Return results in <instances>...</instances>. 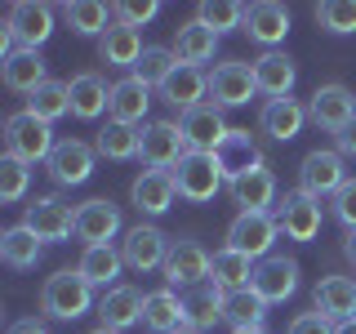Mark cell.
Returning a JSON list of instances; mask_svg holds the SVG:
<instances>
[{"label": "cell", "instance_id": "obj_1", "mask_svg": "<svg viewBox=\"0 0 356 334\" xmlns=\"http://www.w3.org/2000/svg\"><path fill=\"white\" fill-rule=\"evenodd\" d=\"M170 174H174L178 196L192 200V205H205V200H214L218 187L227 183V174H222V165H218L214 152H187Z\"/></svg>", "mask_w": 356, "mask_h": 334}, {"label": "cell", "instance_id": "obj_2", "mask_svg": "<svg viewBox=\"0 0 356 334\" xmlns=\"http://www.w3.org/2000/svg\"><path fill=\"white\" fill-rule=\"evenodd\" d=\"M89 285L81 272H72V267H63V272H54L49 281L40 285V312L54 321H76L85 317L89 303H94V294H89Z\"/></svg>", "mask_w": 356, "mask_h": 334}, {"label": "cell", "instance_id": "obj_3", "mask_svg": "<svg viewBox=\"0 0 356 334\" xmlns=\"http://www.w3.org/2000/svg\"><path fill=\"white\" fill-rule=\"evenodd\" d=\"M58 148L54 143V129L36 120L31 111H14L5 116V156H14L22 165H36V161H49V152Z\"/></svg>", "mask_w": 356, "mask_h": 334}, {"label": "cell", "instance_id": "obj_4", "mask_svg": "<svg viewBox=\"0 0 356 334\" xmlns=\"http://www.w3.org/2000/svg\"><path fill=\"white\" fill-rule=\"evenodd\" d=\"M138 156L147 170H174L187 156V138L178 129V120H147L138 134Z\"/></svg>", "mask_w": 356, "mask_h": 334}, {"label": "cell", "instance_id": "obj_5", "mask_svg": "<svg viewBox=\"0 0 356 334\" xmlns=\"http://www.w3.org/2000/svg\"><path fill=\"white\" fill-rule=\"evenodd\" d=\"M5 31L14 36L18 49H40V45L54 36V5H40V0H18V5H9Z\"/></svg>", "mask_w": 356, "mask_h": 334}, {"label": "cell", "instance_id": "obj_6", "mask_svg": "<svg viewBox=\"0 0 356 334\" xmlns=\"http://www.w3.org/2000/svg\"><path fill=\"white\" fill-rule=\"evenodd\" d=\"M307 120L316 129H325V134L339 138V134L356 120V94L348 85H321L316 94H312V103H307Z\"/></svg>", "mask_w": 356, "mask_h": 334}, {"label": "cell", "instance_id": "obj_7", "mask_svg": "<svg viewBox=\"0 0 356 334\" xmlns=\"http://www.w3.org/2000/svg\"><path fill=\"white\" fill-rule=\"evenodd\" d=\"M170 237H165L156 223H138V228L125 232V241H120V259H125V267H134V272H152V267H165V259H170Z\"/></svg>", "mask_w": 356, "mask_h": 334}, {"label": "cell", "instance_id": "obj_8", "mask_svg": "<svg viewBox=\"0 0 356 334\" xmlns=\"http://www.w3.org/2000/svg\"><path fill=\"white\" fill-rule=\"evenodd\" d=\"M343 183H348V174H343V156H339V152L316 148V152L303 156V165H298V192L312 196V200L334 196Z\"/></svg>", "mask_w": 356, "mask_h": 334}, {"label": "cell", "instance_id": "obj_9", "mask_svg": "<svg viewBox=\"0 0 356 334\" xmlns=\"http://www.w3.org/2000/svg\"><path fill=\"white\" fill-rule=\"evenodd\" d=\"M178 129H183V138H187V152H218L222 138L232 134L218 103H200L192 111H183V116H178Z\"/></svg>", "mask_w": 356, "mask_h": 334}, {"label": "cell", "instance_id": "obj_10", "mask_svg": "<svg viewBox=\"0 0 356 334\" xmlns=\"http://www.w3.org/2000/svg\"><path fill=\"white\" fill-rule=\"evenodd\" d=\"M209 263H214V254L205 250V245L196 241H174L170 259H165V281H170V289H196L209 281Z\"/></svg>", "mask_w": 356, "mask_h": 334}, {"label": "cell", "instance_id": "obj_11", "mask_svg": "<svg viewBox=\"0 0 356 334\" xmlns=\"http://www.w3.org/2000/svg\"><path fill=\"white\" fill-rule=\"evenodd\" d=\"M22 228H31L44 241H72L76 237V209L63 205L58 196H36L27 205V214H22Z\"/></svg>", "mask_w": 356, "mask_h": 334}, {"label": "cell", "instance_id": "obj_12", "mask_svg": "<svg viewBox=\"0 0 356 334\" xmlns=\"http://www.w3.org/2000/svg\"><path fill=\"white\" fill-rule=\"evenodd\" d=\"M250 289L263 299L267 308H272V303H285V299L298 289V263L285 259V254H267V259H259V267H254Z\"/></svg>", "mask_w": 356, "mask_h": 334}, {"label": "cell", "instance_id": "obj_13", "mask_svg": "<svg viewBox=\"0 0 356 334\" xmlns=\"http://www.w3.org/2000/svg\"><path fill=\"white\" fill-rule=\"evenodd\" d=\"M120 232V205L107 196H94L85 205H76V241L89 245H111V237Z\"/></svg>", "mask_w": 356, "mask_h": 334}, {"label": "cell", "instance_id": "obj_14", "mask_svg": "<svg viewBox=\"0 0 356 334\" xmlns=\"http://www.w3.org/2000/svg\"><path fill=\"white\" fill-rule=\"evenodd\" d=\"M94 148L81 138H63L58 148L49 152V161H44V170H49V178L58 187H81L89 174H94Z\"/></svg>", "mask_w": 356, "mask_h": 334}, {"label": "cell", "instance_id": "obj_15", "mask_svg": "<svg viewBox=\"0 0 356 334\" xmlns=\"http://www.w3.org/2000/svg\"><path fill=\"white\" fill-rule=\"evenodd\" d=\"M276 237H281L276 214H236L232 228H227V250H241V254H250V259H267V250H272Z\"/></svg>", "mask_w": 356, "mask_h": 334}, {"label": "cell", "instance_id": "obj_16", "mask_svg": "<svg viewBox=\"0 0 356 334\" xmlns=\"http://www.w3.org/2000/svg\"><path fill=\"white\" fill-rule=\"evenodd\" d=\"M254 94H259L254 63H218L214 76H209V103L218 107H245Z\"/></svg>", "mask_w": 356, "mask_h": 334}, {"label": "cell", "instance_id": "obj_17", "mask_svg": "<svg viewBox=\"0 0 356 334\" xmlns=\"http://www.w3.org/2000/svg\"><path fill=\"white\" fill-rule=\"evenodd\" d=\"M143 308H147V294H138L134 285H111V289H103V299H98V321H103V330H111V334H125L129 326L143 321Z\"/></svg>", "mask_w": 356, "mask_h": 334}, {"label": "cell", "instance_id": "obj_18", "mask_svg": "<svg viewBox=\"0 0 356 334\" xmlns=\"http://www.w3.org/2000/svg\"><path fill=\"white\" fill-rule=\"evenodd\" d=\"M143 326L152 334H178L192 330V312H187V299L178 289H156L147 294V308H143Z\"/></svg>", "mask_w": 356, "mask_h": 334}, {"label": "cell", "instance_id": "obj_19", "mask_svg": "<svg viewBox=\"0 0 356 334\" xmlns=\"http://www.w3.org/2000/svg\"><path fill=\"white\" fill-rule=\"evenodd\" d=\"M245 36L259 40L263 49H276L289 36V9L276 5V0H259V5H245Z\"/></svg>", "mask_w": 356, "mask_h": 334}, {"label": "cell", "instance_id": "obj_20", "mask_svg": "<svg viewBox=\"0 0 356 334\" xmlns=\"http://www.w3.org/2000/svg\"><path fill=\"white\" fill-rule=\"evenodd\" d=\"M276 228H281L289 241H316V232H321V200H312L303 192H289L281 205H276Z\"/></svg>", "mask_w": 356, "mask_h": 334}, {"label": "cell", "instance_id": "obj_21", "mask_svg": "<svg viewBox=\"0 0 356 334\" xmlns=\"http://www.w3.org/2000/svg\"><path fill=\"white\" fill-rule=\"evenodd\" d=\"M312 303L325 321L343 326V321H356V281L352 276H321L316 289H312Z\"/></svg>", "mask_w": 356, "mask_h": 334}, {"label": "cell", "instance_id": "obj_22", "mask_svg": "<svg viewBox=\"0 0 356 334\" xmlns=\"http://www.w3.org/2000/svg\"><path fill=\"white\" fill-rule=\"evenodd\" d=\"M227 192L241 205V214H272V205H276V174L267 170V165L263 170H250V174L232 178Z\"/></svg>", "mask_w": 356, "mask_h": 334}, {"label": "cell", "instance_id": "obj_23", "mask_svg": "<svg viewBox=\"0 0 356 334\" xmlns=\"http://www.w3.org/2000/svg\"><path fill=\"white\" fill-rule=\"evenodd\" d=\"M298 72H294V58L281 49H263L259 58H254V85H259V94H267L276 103V98H289V89H294Z\"/></svg>", "mask_w": 356, "mask_h": 334}, {"label": "cell", "instance_id": "obj_24", "mask_svg": "<svg viewBox=\"0 0 356 334\" xmlns=\"http://www.w3.org/2000/svg\"><path fill=\"white\" fill-rule=\"evenodd\" d=\"M174 196H178V187H174V174L170 170H143L138 178H134V187H129V200L143 209V214H165V209H174Z\"/></svg>", "mask_w": 356, "mask_h": 334}, {"label": "cell", "instance_id": "obj_25", "mask_svg": "<svg viewBox=\"0 0 356 334\" xmlns=\"http://www.w3.org/2000/svg\"><path fill=\"white\" fill-rule=\"evenodd\" d=\"M147 103H152V85H143L138 76H120L111 85V103H107V116L116 125H138L147 116Z\"/></svg>", "mask_w": 356, "mask_h": 334}, {"label": "cell", "instance_id": "obj_26", "mask_svg": "<svg viewBox=\"0 0 356 334\" xmlns=\"http://www.w3.org/2000/svg\"><path fill=\"white\" fill-rule=\"evenodd\" d=\"M205 94H209V76L200 72V67H183V63H178L174 76L161 85V98L170 107H178V116L192 111V107H200V103H205Z\"/></svg>", "mask_w": 356, "mask_h": 334}, {"label": "cell", "instance_id": "obj_27", "mask_svg": "<svg viewBox=\"0 0 356 334\" xmlns=\"http://www.w3.org/2000/svg\"><path fill=\"white\" fill-rule=\"evenodd\" d=\"M143 36L134 27H125V22H111V27L98 36V58H103L107 67H138V58H143Z\"/></svg>", "mask_w": 356, "mask_h": 334}, {"label": "cell", "instance_id": "obj_28", "mask_svg": "<svg viewBox=\"0 0 356 334\" xmlns=\"http://www.w3.org/2000/svg\"><path fill=\"white\" fill-rule=\"evenodd\" d=\"M67 89H72V116H81V120H98L107 111V103H111V85L98 72L72 76Z\"/></svg>", "mask_w": 356, "mask_h": 334}, {"label": "cell", "instance_id": "obj_29", "mask_svg": "<svg viewBox=\"0 0 356 334\" xmlns=\"http://www.w3.org/2000/svg\"><path fill=\"white\" fill-rule=\"evenodd\" d=\"M214 156H218L222 174H227V183L241 178V174H250V170H263V152H259V143L250 138V129H232Z\"/></svg>", "mask_w": 356, "mask_h": 334}, {"label": "cell", "instance_id": "obj_30", "mask_svg": "<svg viewBox=\"0 0 356 334\" xmlns=\"http://www.w3.org/2000/svg\"><path fill=\"white\" fill-rule=\"evenodd\" d=\"M0 76H5V85L14 89V94H27V98L49 81V76H44V58L36 49H14L5 63H0Z\"/></svg>", "mask_w": 356, "mask_h": 334}, {"label": "cell", "instance_id": "obj_31", "mask_svg": "<svg viewBox=\"0 0 356 334\" xmlns=\"http://www.w3.org/2000/svg\"><path fill=\"white\" fill-rule=\"evenodd\" d=\"M214 49H218V31H209L200 18H192V22H183V27H178V36H174V58L183 63V67L209 63V58H214Z\"/></svg>", "mask_w": 356, "mask_h": 334}, {"label": "cell", "instance_id": "obj_32", "mask_svg": "<svg viewBox=\"0 0 356 334\" xmlns=\"http://www.w3.org/2000/svg\"><path fill=\"white\" fill-rule=\"evenodd\" d=\"M259 125H263V134H272L276 143H289V138H298V134H303V125H307V107L298 103V98H276V103L263 107Z\"/></svg>", "mask_w": 356, "mask_h": 334}, {"label": "cell", "instance_id": "obj_33", "mask_svg": "<svg viewBox=\"0 0 356 334\" xmlns=\"http://www.w3.org/2000/svg\"><path fill=\"white\" fill-rule=\"evenodd\" d=\"M209 281H214L218 289H250L254 281V259L250 254H241V250H218L214 254V263H209Z\"/></svg>", "mask_w": 356, "mask_h": 334}, {"label": "cell", "instance_id": "obj_34", "mask_svg": "<svg viewBox=\"0 0 356 334\" xmlns=\"http://www.w3.org/2000/svg\"><path fill=\"white\" fill-rule=\"evenodd\" d=\"M222 321H227L232 330H263L267 303L254 294V289H232V294L222 299Z\"/></svg>", "mask_w": 356, "mask_h": 334}, {"label": "cell", "instance_id": "obj_35", "mask_svg": "<svg viewBox=\"0 0 356 334\" xmlns=\"http://www.w3.org/2000/svg\"><path fill=\"white\" fill-rule=\"evenodd\" d=\"M120 267H125L120 250H111V245H89V250L81 254V263H76V272H81L89 285H103V289H111V281L120 276Z\"/></svg>", "mask_w": 356, "mask_h": 334}, {"label": "cell", "instance_id": "obj_36", "mask_svg": "<svg viewBox=\"0 0 356 334\" xmlns=\"http://www.w3.org/2000/svg\"><path fill=\"white\" fill-rule=\"evenodd\" d=\"M0 259H5L9 267H18V272H27V267L40 263V237L31 228H9L5 237H0Z\"/></svg>", "mask_w": 356, "mask_h": 334}, {"label": "cell", "instance_id": "obj_37", "mask_svg": "<svg viewBox=\"0 0 356 334\" xmlns=\"http://www.w3.org/2000/svg\"><path fill=\"white\" fill-rule=\"evenodd\" d=\"M27 111H31L36 120H44V125L63 120L67 111H72V89H67V81H44L36 94L27 98Z\"/></svg>", "mask_w": 356, "mask_h": 334}, {"label": "cell", "instance_id": "obj_38", "mask_svg": "<svg viewBox=\"0 0 356 334\" xmlns=\"http://www.w3.org/2000/svg\"><path fill=\"white\" fill-rule=\"evenodd\" d=\"M63 18H67V27L81 31V36H103L111 22H116V18H111V9L98 5V0H67Z\"/></svg>", "mask_w": 356, "mask_h": 334}, {"label": "cell", "instance_id": "obj_39", "mask_svg": "<svg viewBox=\"0 0 356 334\" xmlns=\"http://www.w3.org/2000/svg\"><path fill=\"white\" fill-rule=\"evenodd\" d=\"M138 134H143V129L107 120V129H98L94 152H98V156H107V161H129V156H138Z\"/></svg>", "mask_w": 356, "mask_h": 334}, {"label": "cell", "instance_id": "obj_40", "mask_svg": "<svg viewBox=\"0 0 356 334\" xmlns=\"http://www.w3.org/2000/svg\"><path fill=\"white\" fill-rule=\"evenodd\" d=\"M222 299H227V289H218L214 281L196 285V294L187 299V312H192V330H209L214 321H222Z\"/></svg>", "mask_w": 356, "mask_h": 334}, {"label": "cell", "instance_id": "obj_41", "mask_svg": "<svg viewBox=\"0 0 356 334\" xmlns=\"http://www.w3.org/2000/svg\"><path fill=\"white\" fill-rule=\"evenodd\" d=\"M174 67H178L174 49H161V45H147V54L138 58V67H134L129 76H138L143 85H156V89H161V85H165V81L174 76Z\"/></svg>", "mask_w": 356, "mask_h": 334}, {"label": "cell", "instance_id": "obj_42", "mask_svg": "<svg viewBox=\"0 0 356 334\" xmlns=\"http://www.w3.org/2000/svg\"><path fill=\"white\" fill-rule=\"evenodd\" d=\"M316 22L325 31H334V36H352L356 31V0H321Z\"/></svg>", "mask_w": 356, "mask_h": 334}, {"label": "cell", "instance_id": "obj_43", "mask_svg": "<svg viewBox=\"0 0 356 334\" xmlns=\"http://www.w3.org/2000/svg\"><path fill=\"white\" fill-rule=\"evenodd\" d=\"M196 18L205 22L209 31H218V36H222V31H241L245 27V5H227V0L214 5V0H205V5L196 9Z\"/></svg>", "mask_w": 356, "mask_h": 334}, {"label": "cell", "instance_id": "obj_44", "mask_svg": "<svg viewBox=\"0 0 356 334\" xmlns=\"http://www.w3.org/2000/svg\"><path fill=\"white\" fill-rule=\"evenodd\" d=\"M27 183H31V170L22 161H14V156H5V161H0V200H5V205L22 200L27 196Z\"/></svg>", "mask_w": 356, "mask_h": 334}, {"label": "cell", "instance_id": "obj_45", "mask_svg": "<svg viewBox=\"0 0 356 334\" xmlns=\"http://www.w3.org/2000/svg\"><path fill=\"white\" fill-rule=\"evenodd\" d=\"M156 14H161L156 0H120V5H111V18L125 22V27H134V31H138L143 22H152Z\"/></svg>", "mask_w": 356, "mask_h": 334}, {"label": "cell", "instance_id": "obj_46", "mask_svg": "<svg viewBox=\"0 0 356 334\" xmlns=\"http://www.w3.org/2000/svg\"><path fill=\"white\" fill-rule=\"evenodd\" d=\"M330 200H334V218H339L348 232H356V178H348Z\"/></svg>", "mask_w": 356, "mask_h": 334}, {"label": "cell", "instance_id": "obj_47", "mask_svg": "<svg viewBox=\"0 0 356 334\" xmlns=\"http://www.w3.org/2000/svg\"><path fill=\"white\" fill-rule=\"evenodd\" d=\"M285 334H339V326H334V321H325L321 312H303V317L289 321Z\"/></svg>", "mask_w": 356, "mask_h": 334}, {"label": "cell", "instance_id": "obj_48", "mask_svg": "<svg viewBox=\"0 0 356 334\" xmlns=\"http://www.w3.org/2000/svg\"><path fill=\"white\" fill-rule=\"evenodd\" d=\"M334 143H339V148H334L339 156H356V120H352V125L343 129V134H339V138H334Z\"/></svg>", "mask_w": 356, "mask_h": 334}, {"label": "cell", "instance_id": "obj_49", "mask_svg": "<svg viewBox=\"0 0 356 334\" xmlns=\"http://www.w3.org/2000/svg\"><path fill=\"white\" fill-rule=\"evenodd\" d=\"M9 334H49V330H44L36 317H27V321H14V326H9Z\"/></svg>", "mask_w": 356, "mask_h": 334}, {"label": "cell", "instance_id": "obj_50", "mask_svg": "<svg viewBox=\"0 0 356 334\" xmlns=\"http://www.w3.org/2000/svg\"><path fill=\"white\" fill-rule=\"evenodd\" d=\"M343 254H348V263L356 267V232H348V237H343Z\"/></svg>", "mask_w": 356, "mask_h": 334}, {"label": "cell", "instance_id": "obj_51", "mask_svg": "<svg viewBox=\"0 0 356 334\" xmlns=\"http://www.w3.org/2000/svg\"><path fill=\"white\" fill-rule=\"evenodd\" d=\"M339 334H356V321H343V326H339Z\"/></svg>", "mask_w": 356, "mask_h": 334}, {"label": "cell", "instance_id": "obj_52", "mask_svg": "<svg viewBox=\"0 0 356 334\" xmlns=\"http://www.w3.org/2000/svg\"><path fill=\"white\" fill-rule=\"evenodd\" d=\"M232 334H267V330H232Z\"/></svg>", "mask_w": 356, "mask_h": 334}, {"label": "cell", "instance_id": "obj_53", "mask_svg": "<svg viewBox=\"0 0 356 334\" xmlns=\"http://www.w3.org/2000/svg\"><path fill=\"white\" fill-rule=\"evenodd\" d=\"M89 334H111V330H103V326H98V330H89Z\"/></svg>", "mask_w": 356, "mask_h": 334}, {"label": "cell", "instance_id": "obj_54", "mask_svg": "<svg viewBox=\"0 0 356 334\" xmlns=\"http://www.w3.org/2000/svg\"><path fill=\"white\" fill-rule=\"evenodd\" d=\"M178 334H200V330H178Z\"/></svg>", "mask_w": 356, "mask_h": 334}]
</instances>
